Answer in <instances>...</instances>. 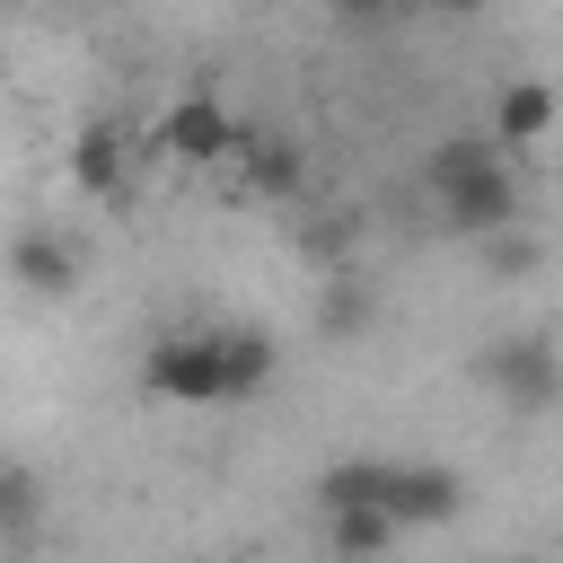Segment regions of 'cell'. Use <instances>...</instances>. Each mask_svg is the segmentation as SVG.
Listing matches in <instances>:
<instances>
[{
	"instance_id": "7c38bea8",
	"label": "cell",
	"mask_w": 563,
	"mask_h": 563,
	"mask_svg": "<svg viewBox=\"0 0 563 563\" xmlns=\"http://www.w3.org/2000/svg\"><path fill=\"white\" fill-rule=\"evenodd\" d=\"M26 519H35V484H26V475H9V528H26Z\"/></svg>"
},
{
	"instance_id": "52a82bcc",
	"label": "cell",
	"mask_w": 563,
	"mask_h": 563,
	"mask_svg": "<svg viewBox=\"0 0 563 563\" xmlns=\"http://www.w3.org/2000/svg\"><path fill=\"white\" fill-rule=\"evenodd\" d=\"M396 528H405V519H396L387 501H352V510H325V537H334V554H343V563H378V554L396 545Z\"/></svg>"
},
{
	"instance_id": "4fadbf2b",
	"label": "cell",
	"mask_w": 563,
	"mask_h": 563,
	"mask_svg": "<svg viewBox=\"0 0 563 563\" xmlns=\"http://www.w3.org/2000/svg\"><path fill=\"white\" fill-rule=\"evenodd\" d=\"M431 9H449V18H466V9H484V0H431Z\"/></svg>"
},
{
	"instance_id": "ba28073f",
	"label": "cell",
	"mask_w": 563,
	"mask_h": 563,
	"mask_svg": "<svg viewBox=\"0 0 563 563\" xmlns=\"http://www.w3.org/2000/svg\"><path fill=\"white\" fill-rule=\"evenodd\" d=\"M70 273H79V255H70L53 229H26V238H18V282H26V290L53 299V290H70Z\"/></svg>"
},
{
	"instance_id": "9c48e42d",
	"label": "cell",
	"mask_w": 563,
	"mask_h": 563,
	"mask_svg": "<svg viewBox=\"0 0 563 563\" xmlns=\"http://www.w3.org/2000/svg\"><path fill=\"white\" fill-rule=\"evenodd\" d=\"M387 475H396V457H343V466H325L317 501H325V510H352V501H387Z\"/></svg>"
},
{
	"instance_id": "5b68a950",
	"label": "cell",
	"mask_w": 563,
	"mask_h": 563,
	"mask_svg": "<svg viewBox=\"0 0 563 563\" xmlns=\"http://www.w3.org/2000/svg\"><path fill=\"white\" fill-rule=\"evenodd\" d=\"M158 141H167L176 158H194V167H202V158H229V150L246 141V132L229 123V106H220V97H185V106H176V114L158 123Z\"/></svg>"
},
{
	"instance_id": "30bf717a",
	"label": "cell",
	"mask_w": 563,
	"mask_h": 563,
	"mask_svg": "<svg viewBox=\"0 0 563 563\" xmlns=\"http://www.w3.org/2000/svg\"><path fill=\"white\" fill-rule=\"evenodd\" d=\"M70 176H79L88 194H106V185L123 176V141H114L106 123H97V132H79V150H70Z\"/></svg>"
},
{
	"instance_id": "6da1fadb",
	"label": "cell",
	"mask_w": 563,
	"mask_h": 563,
	"mask_svg": "<svg viewBox=\"0 0 563 563\" xmlns=\"http://www.w3.org/2000/svg\"><path fill=\"white\" fill-rule=\"evenodd\" d=\"M422 185L440 194V220L466 229V238H493V229L519 220V185H510V167L493 158L484 132H449V141L422 158Z\"/></svg>"
},
{
	"instance_id": "277c9868",
	"label": "cell",
	"mask_w": 563,
	"mask_h": 563,
	"mask_svg": "<svg viewBox=\"0 0 563 563\" xmlns=\"http://www.w3.org/2000/svg\"><path fill=\"white\" fill-rule=\"evenodd\" d=\"M457 501H466L457 466H396L387 475V510L405 528H440V519H457Z\"/></svg>"
},
{
	"instance_id": "8992f818",
	"label": "cell",
	"mask_w": 563,
	"mask_h": 563,
	"mask_svg": "<svg viewBox=\"0 0 563 563\" xmlns=\"http://www.w3.org/2000/svg\"><path fill=\"white\" fill-rule=\"evenodd\" d=\"M545 132H554V88H545V79H510V88L493 97V141L528 150V141H545Z\"/></svg>"
},
{
	"instance_id": "3957f363",
	"label": "cell",
	"mask_w": 563,
	"mask_h": 563,
	"mask_svg": "<svg viewBox=\"0 0 563 563\" xmlns=\"http://www.w3.org/2000/svg\"><path fill=\"white\" fill-rule=\"evenodd\" d=\"M484 387L501 396V405H519V413H545V405H563V352L545 343V334H501V343H484Z\"/></svg>"
},
{
	"instance_id": "8fae6325",
	"label": "cell",
	"mask_w": 563,
	"mask_h": 563,
	"mask_svg": "<svg viewBox=\"0 0 563 563\" xmlns=\"http://www.w3.org/2000/svg\"><path fill=\"white\" fill-rule=\"evenodd\" d=\"M255 185H264V194H290V185H299V150H290V141H255Z\"/></svg>"
},
{
	"instance_id": "5bb4252c",
	"label": "cell",
	"mask_w": 563,
	"mask_h": 563,
	"mask_svg": "<svg viewBox=\"0 0 563 563\" xmlns=\"http://www.w3.org/2000/svg\"><path fill=\"white\" fill-rule=\"evenodd\" d=\"M343 9H387V0H343Z\"/></svg>"
},
{
	"instance_id": "7a4b0ae2",
	"label": "cell",
	"mask_w": 563,
	"mask_h": 563,
	"mask_svg": "<svg viewBox=\"0 0 563 563\" xmlns=\"http://www.w3.org/2000/svg\"><path fill=\"white\" fill-rule=\"evenodd\" d=\"M141 378H150V396H167V405H229V396H246L229 325H211V334H158L150 361H141Z\"/></svg>"
}]
</instances>
